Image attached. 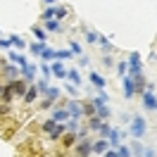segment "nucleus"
<instances>
[{"label":"nucleus","mask_w":157,"mask_h":157,"mask_svg":"<svg viewBox=\"0 0 157 157\" xmlns=\"http://www.w3.org/2000/svg\"><path fill=\"white\" fill-rule=\"evenodd\" d=\"M121 136H124V133H121V131H119V128H112V131H109V136H107V140H109V145H112V150H117V145H119V140H121Z\"/></svg>","instance_id":"12"},{"label":"nucleus","mask_w":157,"mask_h":157,"mask_svg":"<svg viewBox=\"0 0 157 157\" xmlns=\"http://www.w3.org/2000/svg\"><path fill=\"white\" fill-rule=\"evenodd\" d=\"M36 98H38V88H36V86H29L26 95H24V102H33Z\"/></svg>","instance_id":"26"},{"label":"nucleus","mask_w":157,"mask_h":157,"mask_svg":"<svg viewBox=\"0 0 157 157\" xmlns=\"http://www.w3.org/2000/svg\"><path fill=\"white\" fill-rule=\"evenodd\" d=\"M64 133H67V124H57V126L50 131V138H52V140H59Z\"/></svg>","instance_id":"15"},{"label":"nucleus","mask_w":157,"mask_h":157,"mask_svg":"<svg viewBox=\"0 0 157 157\" xmlns=\"http://www.w3.org/2000/svg\"><path fill=\"white\" fill-rule=\"evenodd\" d=\"M95 117H98V119H102V121H107V119H109V107H107V105H102V107H98V112H95Z\"/></svg>","instance_id":"27"},{"label":"nucleus","mask_w":157,"mask_h":157,"mask_svg":"<svg viewBox=\"0 0 157 157\" xmlns=\"http://www.w3.org/2000/svg\"><path fill=\"white\" fill-rule=\"evenodd\" d=\"M43 48H45V40H36V43H31L29 50L33 57H40V52H43Z\"/></svg>","instance_id":"17"},{"label":"nucleus","mask_w":157,"mask_h":157,"mask_svg":"<svg viewBox=\"0 0 157 157\" xmlns=\"http://www.w3.org/2000/svg\"><path fill=\"white\" fill-rule=\"evenodd\" d=\"M21 74V69L17 67V64H2V76H7L12 81V78H17Z\"/></svg>","instance_id":"10"},{"label":"nucleus","mask_w":157,"mask_h":157,"mask_svg":"<svg viewBox=\"0 0 157 157\" xmlns=\"http://www.w3.org/2000/svg\"><path fill=\"white\" fill-rule=\"evenodd\" d=\"M5 114H7V105H2V107H0V117H5Z\"/></svg>","instance_id":"48"},{"label":"nucleus","mask_w":157,"mask_h":157,"mask_svg":"<svg viewBox=\"0 0 157 157\" xmlns=\"http://www.w3.org/2000/svg\"><path fill=\"white\" fill-rule=\"evenodd\" d=\"M0 95H2V83H0Z\"/></svg>","instance_id":"50"},{"label":"nucleus","mask_w":157,"mask_h":157,"mask_svg":"<svg viewBox=\"0 0 157 157\" xmlns=\"http://www.w3.org/2000/svg\"><path fill=\"white\" fill-rule=\"evenodd\" d=\"M36 88H38L40 95H45V93H48V88H50V86H48V78H40L38 83H36Z\"/></svg>","instance_id":"31"},{"label":"nucleus","mask_w":157,"mask_h":157,"mask_svg":"<svg viewBox=\"0 0 157 157\" xmlns=\"http://www.w3.org/2000/svg\"><path fill=\"white\" fill-rule=\"evenodd\" d=\"M45 31H62V24H59V19H48L45 21Z\"/></svg>","instance_id":"24"},{"label":"nucleus","mask_w":157,"mask_h":157,"mask_svg":"<svg viewBox=\"0 0 157 157\" xmlns=\"http://www.w3.org/2000/svg\"><path fill=\"white\" fill-rule=\"evenodd\" d=\"M10 43H12L17 50H24V48H26V40L21 38V36H17V33H12V36H10Z\"/></svg>","instance_id":"21"},{"label":"nucleus","mask_w":157,"mask_h":157,"mask_svg":"<svg viewBox=\"0 0 157 157\" xmlns=\"http://www.w3.org/2000/svg\"><path fill=\"white\" fill-rule=\"evenodd\" d=\"M117 155H119V157H133V152H131V147L119 145V147H117Z\"/></svg>","instance_id":"33"},{"label":"nucleus","mask_w":157,"mask_h":157,"mask_svg":"<svg viewBox=\"0 0 157 157\" xmlns=\"http://www.w3.org/2000/svg\"><path fill=\"white\" fill-rule=\"evenodd\" d=\"M7 59H10L12 64H17V67H19L21 71L29 67V59L24 57V52H17V50H10V52H7Z\"/></svg>","instance_id":"6"},{"label":"nucleus","mask_w":157,"mask_h":157,"mask_svg":"<svg viewBox=\"0 0 157 157\" xmlns=\"http://www.w3.org/2000/svg\"><path fill=\"white\" fill-rule=\"evenodd\" d=\"M109 131H112V128H109V124H107V121H102V124H100V128H98V138H107Z\"/></svg>","instance_id":"29"},{"label":"nucleus","mask_w":157,"mask_h":157,"mask_svg":"<svg viewBox=\"0 0 157 157\" xmlns=\"http://www.w3.org/2000/svg\"><path fill=\"white\" fill-rule=\"evenodd\" d=\"M131 136L136 138V140L145 136V119H143V117H138V114L131 119Z\"/></svg>","instance_id":"1"},{"label":"nucleus","mask_w":157,"mask_h":157,"mask_svg":"<svg viewBox=\"0 0 157 157\" xmlns=\"http://www.w3.org/2000/svg\"><path fill=\"white\" fill-rule=\"evenodd\" d=\"M117 69H119V74H126V71H128V62H119Z\"/></svg>","instance_id":"44"},{"label":"nucleus","mask_w":157,"mask_h":157,"mask_svg":"<svg viewBox=\"0 0 157 157\" xmlns=\"http://www.w3.org/2000/svg\"><path fill=\"white\" fill-rule=\"evenodd\" d=\"M40 71H43V78H50V76H52V71H50L48 64H40Z\"/></svg>","instance_id":"41"},{"label":"nucleus","mask_w":157,"mask_h":157,"mask_svg":"<svg viewBox=\"0 0 157 157\" xmlns=\"http://www.w3.org/2000/svg\"><path fill=\"white\" fill-rule=\"evenodd\" d=\"M140 69H143L140 55H138V52H131V57H128V76H138Z\"/></svg>","instance_id":"5"},{"label":"nucleus","mask_w":157,"mask_h":157,"mask_svg":"<svg viewBox=\"0 0 157 157\" xmlns=\"http://www.w3.org/2000/svg\"><path fill=\"white\" fill-rule=\"evenodd\" d=\"M145 86H147V81H145V76H143V74H138V76H133V90H136L138 95H143V90H145Z\"/></svg>","instance_id":"11"},{"label":"nucleus","mask_w":157,"mask_h":157,"mask_svg":"<svg viewBox=\"0 0 157 157\" xmlns=\"http://www.w3.org/2000/svg\"><path fill=\"white\" fill-rule=\"evenodd\" d=\"M50 71H52V76H55V78H67V69L62 67V59L55 62V64L50 67Z\"/></svg>","instance_id":"13"},{"label":"nucleus","mask_w":157,"mask_h":157,"mask_svg":"<svg viewBox=\"0 0 157 157\" xmlns=\"http://www.w3.org/2000/svg\"><path fill=\"white\" fill-rule=\"evenodd\" d=\"M71 55H74L71 50H57V59H69Z\"/></svg>","instance_id":"36"},{"label":"nucleus","mask_w":157,"mask_h":157,"mask_svg":"<svg viewBox=\"0 0 157 157\" xmlns=\"http://www.w3.org/2000/svg\"><path fill=\"white\" fill-rule=\"evenodd\" d=\"M67 78L74 83V86H81V81H83L81 74H78V69H69V71H67Z\"/></svg>","instance_id":"20"},{"label":"nucleus","mask_w":157,"mask_h":157,"mask_svg":"<svg viewBox=\"0 0 157 157\" xmlns=\"http://www.w3.org/2000/svg\"><path fill=\"white\" fill-rule=\"evenodd\" d=\"M31 31H33V36L38 40H48V36H45V29L43 26H31Z\"/></svg>","instance_id":"28"},{"label":"nucleus","mask_w":157,"mask_h":157,"mask_svg":"<svg viewBox=\"0 0 157 157\" xmlns=\"http://www.w3.org/2000/svg\"><path fill=\"white\" fill-rule=\"evenodd\" d=\"M105 157H119V155H117V150H112V147H107V150H105Z\"/></svg>","instance_id":"47"},{"label":"nucleus","mask_w":157,"mask_h":157,"mask_svg":"<svg viewBox=\"0 0 157 157\" xmlns=\"http://www.w3.org/2000/svg\"><path fill=\"white\" fill-rule=\"evenodd\" d=\"M64 88H67V93H69V95H71V98H76V95H78L76 86H64Z\"/></svg>","instance_id":"45"},{"label":"nucleus","mask_w":157,"mask_h":157,"mask_svg":"<svg viewBox=\"0 0 157 157\" xmlns=\"http://www.w3.org/2000/svg\"><path fill=\"white\" fill-rule=\"evenodd\" d=\"M40 59L45 62V59H57V50H52V48H43V52H40Z\"/></svg>","instance_id":"22"},{"label":"nucleus","mask_w":157,"mask_h":157,"mask_svg":"<svg viewBox=\"0 0 157 157\" xmlns=\"http://www.w3.org/2000/svg\"><path fill=\"white\" fill-rule=\"evenodd\" d=\"M93 155V140L90 138H83L76 143V157H90Z\"/></svg>","instance_id":"4"},{"label":"nucleus","mask_w":157,"mask_h":157,"mask_svg":"<svg viewBox=\"0 0 157 157\" xmlns=\"http://www.w3.org/2000/svg\"><path fill=\"white\" fill-rule=\"evenodd\" d=\"M69 14V7H64V5H59V7H55V19H64Z\"/></svg>","instance_id":"30"},{"label":"nucleus","mask_w":157,"mask_h":157,"mask_svg":"<svg viewBox=\"0 0 157 157\" xmlns=\"http://www.w3.org/2000/svg\"><path fill=\"white\" fill-rule=\"evenodd\" d=\"M12 98H14V93H12V88H10V83H7V86H2V95H0V100H2V102H5V105H7V102H10Z\"/></svg>","instance_id":"25"},{"label":"nucleus","mask_w":157,"mask_h":157,"mask_svg":"<svg viewBox=\"0 0 157 157\" xmlns=\"http://www.w3.org/2000/svg\"><path fill=\"white\" fill-rule=\"evenodd\" d=\"M21 78H24L26 83H31V81L36 78V67H33V64H29V67H26L24 71H21Z\"/></svg>","instance_id":"19"},{"label":"nucleus","mask_w":157,"mask_h":157,"mask_svg":"<svg viewBox=\"0 0 157 157\" xmlns=\"http://www.w3.org/2000/svg\"><path fill=\"white\" fill-rule=\"evenodd\" d=\"M67 112H69V119H81L83 117V105H81V102H78L76 98H71L69 100V105H67Z\"/></svg>","instance_id":"3"},{"label":"nucleus","mask_w":157,"mask_h":157,"mask_svg":"<svg viewBox=\"0 0 157 157\" xmlns=\"http://www.w3.org/2000/svg\"><path fill=\"white\" fill-rule=\"evenodd\" d=\"M7 83H10L14 98H24V95H26V90H29V83H26L24 78H12V81H7Z\"/></svg>","instance_id":"2"},{"label":"nucleus","mask_w":157,"mask_h":157,"mask_svg":"<svg viewBox=\"0 0 157 157\" xmlns=\"http://www.w3.org/2000/svg\"><path fill=\"white\" fill-rule=\"evenodd\" d=\"M90 83L95 86V88H105V78H102V74H98V71H90Z\"/></svg>","instance_id":"16"},{"label":"nucleus","mask_w":157,"mask_h":157,"mask_svg":"<svg viewBox=\"0 0 157 157\" xmlns=\"http://www.w3.org/2000/svg\"><path fill=\"white\" fill-rule=\"evenodd\" d=\"M62 143L69 147V145H74V143H78V138H76V133H74V131H67V133L62 136Z\"/></svg>","instance_id":"23"},{"label":"nucleus","mask_w":157,"mask_h":157,"mask_svg":"<svg viewBox=\"0 0 157 157\" xmlns=\"http://www.w3.org/2000/svg\"><path fill=\"white\" fill-rule=\"evenodd\" d=\"M107 100H109V95H107V93H105L102 88H100L98 98H93V105H95V109H98V107H102V105H107Z\"/></svg>","instance_id":"18"},{"label":"nucleus","mask_w":157,"mask_h":157,"mask_svg":"<svg viewBox=\"0 0 157 157\" xmlns=\"http://www.w3.org/2000/svg\"><path fill=\"white\" fill-rule=\"evenodd\" d=\"M52 121H57V124H64V121H67L69 119V112H67V107H55L52 109Z\"/></svg>","instance_id":"9"},{"label":"nucleus","mask_w":157,"mask_h":157,"mask_svg":"<svg viewBox=\"0 0 157 157\" xmlns=\"http://www.w3.org/2000/svg\"><path fill=\"white\" fill-rule=\"evenodd\" d=\"M55 126H57V121H52V119H48V121H43V126H40V128H43L45 133H50V131H52Z\"/></svg>","instance_id":"34"},{"label":"nucleus","mask_w":157,"mask_h":157,"mask_svg":"<svg viewBox=\"0 0 157 157\" xmlns=\"http://www.w3.org/2000/svg\"><path fill=\"white\" fill-rule=\"evenodd\" d=\"M100 124H102V119H98V117H90L88 119V128H90V131H98Z\"/></svg>","instance_id":"32"},{"label":"nucleus","mask_w":157,"mask_h":157,"mask_svg":"<svg viewBox=\"0 0 157 157\" xmlns=\"http://www.w3.org/2000/svg\"><path fill=\"white\" fill-rule=\"evenodd\" d=\"M57 95H59V88H48V93H45V98L50 100H57Z\"/></svg>","instance_id":"37"},{"label":"nucleus","mask_w":157,"mask_h":157,"mask_svg":"<svg viewBox=\"0 0 157 157\" xmlns=\"http://www.w3.org/2000/svg\"><path fill=\"white\" fill-rule=\"evenodd\" d=\"M143 150H145V147H143V145H138V143H136L133 147H131V152H133L136 157H143Z\"/></svg>","instance_id":"40"},{"label":"nucleus","mask_w":157,"mask_h":157,"mask_svg":"<svg viewBox=\"0 0 157 157\" xmlns=\"http://www.w3.org/2000/svg\"><path fill=\"white\" fill-rule=\"evenodd\" d=\"M121 86H124V98L126 100H131L136 95V90H133V76L124 74V76H121Z\"/></svg>","instance_id":"8"},{"label":"nucleus","mask_w":157,"mask_h":157,"mask_svg":"<svg viewBox=\"0 0 157 157\" xmlns=\"http://www.w3.org/2000/svg\"><path fill=\"white\" fill-rule=\"evenodd\" d=\"M69 50H71L74 55H81V45H78L76 40H69Z\"/></svg>","instance_id":"35"},{"label":"nucleus","mask_w":157,"mask_h":157,"mask_svg":"<svg viewBox=\"0 0 157 157\" xmlns=\"http://www.w3.org/2000/svg\"><path fill=\"white\" fill-rule=\"evenodd\" d=\"M105 150H107V140H105V138L93 140V152H95V155H105Z\"/></svg>","instance_id":"14"},{"label":"nucleus","mask_w":157,"mask_h":157,"mask_svg":"<svg viewBox=\"0 0 157 157\" xmlns=\"http://www.w3.org/2000/svg\"><path fill=\"white\" fill-rule=\"evenodd\" d=\"M140 100H143V107H145V109H150V112H157V98H155V90H143Z\"/></svg>","instance_id":"7"},{"label":"nucleus","mask_w":157,"mask_h":157,"mask_svg":"<svg viewBox=\"0 0 157 157\" xmlns=\"http://www.w3.org/2000/svg\"><path fill=\"white\" fill-rule=\"evenodd\" d=\"M43 19L48 21V19H55V7H48V10L43 12Z\"/></svg>","instance_id":"38"},{"label":"nucleus","mask_w":157,"mask_h":157,"mask_svg":"<svg viewBox=\"0 0 157 157\" xmlns=\"http://www.w3.org/2000/svg\"><path fill=\"white\" fill-rule=\"evenodd\" d=\"M43 2H48L50 7H52V5H55V2H57V0H43Z\"/></svg>","instance_id":"49"},{"label":"nucleus","mask_w":157,"mask_h":157,"mask_svg":"<svg viewBox=\"0 0 157 157\" xmlns=\"http://www.w3.org/2000/svg\"><path fill=\"white\" fill-rule=\"evenodd\" d=\"M102 64H105V67H112V64H114V59L109 57V55H105V57H102Z\"/></svg>","instance_id":"46"},{"label":"nucleus","mask_w":157,"mask_h":157,"mask_svg":"<svg viewBox=\"0 0 157 157\" xmlns=\"http://www.w3.org/2000/svg\"><path fill=\"white\" fill-rule=\"evenodd\" d=\"M0 48H2V50H10V48H12L10 38H0Z\"/></svg>","instance_id":"43"},{"label":"nucleus","mask_w":157,"mask_h":157,"mask_svg":"<svg viewBox=\"0 0 157 157\" xmlns=\"http://www.w3.org/2000/svg\"><path fill=\"white\" fill-rule=\"evenodd\" d=\"M55 105V100H50V98H45L43 102H40V109H48V107H52Z\"/></svg>","instance_id":"42"},{"label":"nucleus","mask_w":157,"mask_h":157,"mask_svg":"<svg viewBox=\"0 0 157 157\" xmlns=\"http://www.w3.org/2000/svg\"><path fill=\"white\" fill-rule=\"evenodd\" d=\"M86 40L88 43H98V33L95 31H86Z\"/></svg>","instance_id":"39"}]
</instances>
